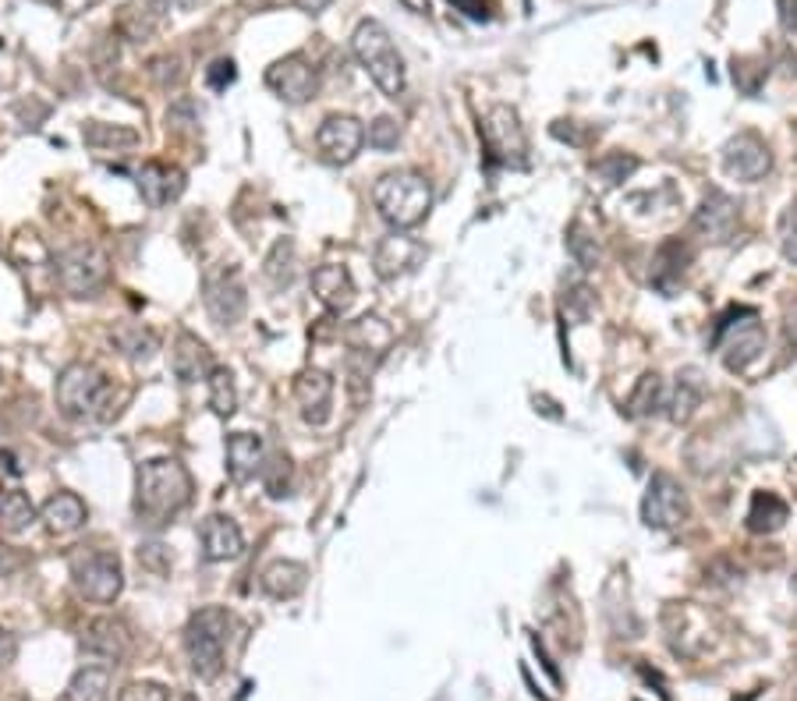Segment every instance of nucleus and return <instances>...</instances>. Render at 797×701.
<instances>
[{"label": "nucleus", "instance_id": "nucleus-1", "mask_svg": "<svg viewBox=\"0 0 797 701\" xmlns=\"http://www.w3.org/2000/svg\"><path fill=\"white\" fill-rule=\"evenodd\" d=\"M188 500H191V475L181 461L152 457L139 464V472H135V514H139V524L160 529L178 511H185Z\"/></svg>", "mask_w": 797, "mask_h": 701}, {"label": "nucleus", "instance_id": "nucleus-2", "mask_svg": "<svg viewBox=\"0 0 797 701\" xmlns=\"http://www.w3.org/2000/svg\"><path fill=\"white\" fill-rule=\"evenodd\" d=\"M373 206L394 230H412L433 206V188L419 170H391L373 185Z\"/></svg>", "mask_w": 797, "mask_h": 701}, {"label": "nucleus", "instance_id": "nucleus-3", "mask_svg": "<svg viewBox=\"0 0 797 701\" xmlns=\"http://www.w3.org/2000/svg\"><path fill=\"white\" fill-rule=\"evenodd\" d=\"M352 53L358 57V65L368 71V78H373L376 89L386 96V100L404 96V86H407L404 57L397 53L394 39H391V32H386L383 22H376V18L358 22V29L352 36Z\"/></svg>", "mask_w": 797, "mask_h": 701}, {"label": "nucleus", "instance_id": "nucleus-4", "mask_svg": "<svg viewBox=\"0 0 797 701\" xmlns=\"http://www.w3.org/2000/svg\"><path fill=\"white\" fill-rule=\"evenodd\" d=\"M230 631H235V616L220 606H206L199 613H191L188 628H185V652H188L191 670H196L203 680L220 677Z\"/></svg>", "mask_w": 797, "mask_h": 701}, {"label": "nucleus", "instance_id": "nucleus-5", "mask_svg": "<svg viewBox=\"0 0 797 701\" xmlns=\"http://www.w3.org/2000/svg\"><path fill=\"white\" fill-rule=\"evenodd\" d=\"M110 394H114L110 379L89 362H71L65 373L57 376V389H53L57 407H61V415L71 422L100 418L104 415L100 407L110 404Z\"/></svg>", "mask_w": 797, "mask_h": 701}, {"label": "nucleus", "instance_id": "nucleus-6", "mask_svg": "<svg viewBox=\"0 0 797 701\" xmlns=\"http://www.w3.org/2000/svg\"><path fill=\"white\" fill-rule=\"evenodd\" d=\"M712 347L730 373H745V368L766 350V329L758 323L755 308H730L724 319L716 323Z\"/></svg>", "mask_w": 797, "mask_h": 701}, {"label": "nucleus", "instance_id": "nucleus-7", "mask_svg": "<svg viewBox=\"0 0 797 701\" xmlns=\"http://www.w3.org/2000/svg\"><path fill=\"white\" fill-rule=\"evenodd\" d=\"M482 142H485V152H490V164H503V167L529 164V135H524L518 110L508 103H496L485 110Z\"/></svg>", "mask_w": 797, "mask_h": 701}, {"label": "nucleus", "instance_id": "nucleus-8", "mask_svg": "<svg viewBox=\"0 0 797 701\" xmlns=\"http://www.w3.org/2000/svg\"><path fill=\"white\" fill-rule=\"evenodd\" d=\"M71 581L75 589H79L82 599L89 602H114L125 589V571H121V560L118 553L110 550H89V553H79L71 560Z\"/></svg>", "mask_w": 797, "mask_h": 701}, {"label": "nucleus", "instance_id": "nucleus-9", "mask_svg": "<svg viewBox=\"0 0 797 701\" xmlns=\"http://www.w3.org/2000/svg\"><path fill=\"white\" fill-rule=\"evenodd\" d=\"M203 305L209 312V319L217 326H235L242 323L245 308H248V290H245V280H242V269L230 266V263H220L206 269L203 277Z\"/></svg>", "mask_w": 797, "mask_h": 701}, {"label": "nucleus", "instance_id": "nucleus-10", "mask_svg": "<svg viewBox=\"0 0 797 701\" xmlns=\"http://www.w3.org/2000/svg\"><path fill=\"white\" fill-rule=\"evenodd\" d=\"M688 514H691V503H688L685 485L667 472H656L649 478L646 496H641V521H646V529L670 532L677 524H685Z\"/></svg>", "mask_w": 797, "mask_h": 701}, {"label": "nucleus", "instance_id": "nucleus-11", "mask_svg": "<svg viewBox=\"0 0 797 701\" xmlns=\"http://www.w3.org/2000/svg\"><path fill=\"white\" fill-rule=\"evenodd\" d=\"M110 263L96 245H71L57 256V280L75 298L96 295L107 284Z\"/></svg>", "mask_w": 797, "mask_h": 701}, {"label": "nucleus", "instance_id": "nucleus-12", "mask_svg": "<svg viewBox=\"0 0 797 701\" xmlns=\"http://www.w3.org/2000/svg\"><path fill=\"white\" fill-rule=\"evenodd\" d=\"M737 227H741V206H737V199H730L724 188H709L691 217V230L698 238L724 245L734 238Z\"/></svg>", "mask_w": 797, "mask_h": 701}, {"label": "nucleus", "instance_id": "nucleus-13", "mask_svg": "<svg viewBox=\"0 0 797 701\" xmlns=\"http://www.w3.org/2000/svg\"><path fill=\"white\" fill-rule=\"evenodd\" d=\"M724 170L730 174L734 181H762L766 174L773 170V152L766 146L762 135L755 131H737L734 139H727L724 146Z\"/></svg>", "mask_w": 797, "mask_h": 701}, {"label": "nucleus", "instance_id": "nucleus-14", "mask_svg": "<svg viewBox=\"0 0 797 701\" xmlns=\"http://www.w3.org/2000/svg\"><path fill=\"white\" fill-rule=\"evenodd\" d=\"M391 344H394V329L386 319L362 316L358 323H352V329H347V347H352L347 362L355 368V379L373 373V365L391 350Z\"/></svg>", "mask_w": 797, "mask_h": 701}, {"label": "nucleus", "instance_id": "nucleus-15", "mask_svg": "<svg viewBox=\"0 0 797 701\" xmlns=\"http://www.w3.org/2000/svg\"><path fill=\"white\" fill-rule=\"evenodd\" d=\"M266 86L274 89L284 103L302 107L316 96L319 78H316V68L308 65L302 53H291V57H281V61H274L266 68Z\"/></svg>", "mask_w": 797, "mask_h": 701}, {"label": "nucleus", "instance_id": "nucleus-16", "mask_svg": "<svg viewBox=\"0 0 797 701\" xmlns=\"http://www.w3.org/2000/svg\"><path fill=\"white\" fill-rule=\"evenodd\" d=\"M316 146L323 152V160L329 164H352L365 146V128L358 117L352 113H329L326 121L316 128Z\"/></svg>", "mask_w": 797, "mask_h": 701}, {"label": "nucleus", "instance_id": "nucleus-17", "mask_svg": "<svg viewBox=\"0 0 797 701\" xmlns=\"http://www.w3.org/2000/svg\"><path fill=\"white\" fill-rule=\"evenodd\" d=\"M295 401L308 425H326L334 415V379L323 368H302L295 379Z\"/></svg>", "mask_w": 797, "mask_h": 701}, {"label": "nucleus", "instance_id": "nucleus-18", "mask_svg": "<svg viewBox=\"0 0 797 701\" xmlns=\"http://www.w3.org/2000/svg\"><path fill=\"white\" fill-rule=\"evenodd\" d=\"M425 259V245L407 238V234L394 230L391 238H383L373 251V266L383 280H397L404 273H415Z\"/></svg>", "mask_w": 797, "mask_h": 701}, {"label": "nucleus", "instance_id": "nucleus-19", "mask_svg": "<svg viewBox=\"0 0 797 701\" xmlns=\"http://www.w3.org/2000/svg\"><path fill=\"white\" fill-rule=\"evenodd\" d=\"M313 295L329 308V312H347L358 295L352 269L341 263H323L313 269Z\"/></svg>", "mask_w": 797, "mask_h": 701}, {"label": "nucleus", "instance_id": "nucleus-20", "mask_svg": "<svg viewBox=\"0 0 797 701\" xmlns=\"http://www.w3.org/2000/svg\"><path fill=\"white\" fill-rule=\"evenodd\" d=\"M185 185H188L185 170L174 167V164L152 160V164H146L139 170V191H142L146 206H152V209H160V206H167L174 199H181Z\"/></svg>", "mask_w": 797, "mask_h": 701}, {"label": "nucleus", "instance_id": "nucleus-21", "mask_svg": "<svg viewBox=\"0 0 797 701\" xmlns=\"http://www.w3.org/2000/svg\"><path fill=\"white\" fill-rule=\"evenodd\" d=\"M691 259H695V248L685 238H667L652 256V273H649L652 284L663 290V295H673L677 284L685 280Z\"/></svg>", "mask_w": 797, "mask_h": 701}, {"label": "nucleus", "instance_id": "nucleus-22", "mask_svg": "<svg viewBox=\"0 0 797 701\" xmlns=\"http://www.w3.org/2000/svg\"><path fill=\"white\" fill-rule=\"evenodd\" d=\"M199 539H203V556H206L209 563L238 560V556L245 553V535H242V529H238V524L230 521V517H224V514L206 517Z\"/></svg>", "mask_w": 797, "mask_h": 701}, {"label": "nucleus", "instance_id": "nucleus-23", "mask_svg": "<svg viewBox=\"0 0 797 701\" xmlns=\"http://www.w3.org/2000/svg\"><path fill=\"white\" fill-rule=\"evenodd\" d=\"M213 368L217 365H213V350L206 347V340H199L196 334H178L170 350V373L181 383H199L209 379Z\"/></svg>", "mask_w": 797, "mask_h": 701}, {"label": "nucleus", "instance_id": "nucleus-24", "mask_svg": "<svg viewBox=\"0 0 797 701\" xmlns=\"http://www.w3.org/2000/svg\"><path fill=\"white\" fill-rule=\"evenodd\" d=\"M82 649L96 659H107V662H121L131 649V638H128V628L121 620L114 616H100L92 620L86 634H82Z\"/></svg>", "mask_w": 797, "mask_h": 701}, {"label": "nucleus", "instance_id": "nucleus-25", "mask_svg": "<svg viewBox=\"0 0 797 701\" xmlns=\"http://www.w3.org/2000/svg\"><path fill=\"white\" fill-rule=\"evenodd\" d=\"M702 397H706V379H702V373H698V368H680L677 379H673V394H670V401L663 404L667 415H670V422H677V425L691 422V415L698 412V407H702Z\"/></svg>", "mask_w": 797, "mask_h": 701}, {"label": "nucleus", "instance_id": "nucleus-26", "mask_svg": "<svg viewBox=\"0 0 797 701\" xmlns=\"http://www.w3.org/2000/svg\"><path fill=\"white\" fill-rule=\"evenodd\" d=\"M43 524H47V532L53 535H71V532H79L89 511H86V503L75 496V493H53L47 503H43V511H40Z\"/></svg>", "mask_w": 797, "mask_h": 701}, {"label": "nucleus", "instance_id": "nucleus-27", "mask_svg": "<svg viewBox=\"0 0 797 701\" xmlns=\"http://www.w3.org/2000/svg\"><path fill=\"white\" fill-rule=\"evenodd\" d=\"M263 467V436L235 433L227 436V475L235 482H248Z\"/></svg>", "mask_w": 797, "mask_h": 701}, {"label": "nucleus", "instance_id": "nucleus-28", "mask_svg": "<svg viewBox=\"0 0 797 701\" xmlns=\"http://www.w3.org/2000/svg\"><path fill=\"white\" fill-rule=\"evenodd\" d=\"M308 581V571L295 560H274L269 567H263L259 584L269 599H295Z\"/></svg>", "mask_w": 797, "mask_h": 701}, {"label": "nucleus", "instance_id": "nucleus-29", "mask_svg": "<svg viewBox=\"0 0 797 701\" xmlns=\"http://www.w3.org/2000/svg\"><path fill=\"white\" fill-rule=\"evenodd\" d=\"M787 517H790L787 500L776 496V493H769V490H762V493L751 496V506H748V532H755V535H773V532L784 529Z\"/></svg>", "mask_w": 797, "mask_h": 701}, {"label": "nucleus", "instance_id": "nucleus-30", "mask_svg": "<svg viewBox=\"0 0 797 701\" xmlns=\"http://www.w3.org/2000/svg\"><path fill=\"white\" fill-rule=\"evenodd\" d=\"M36 517V506L22 490H0V532L18 535L26 532Z\"/></svg>", "mask_w": 797, "mask_h": 701}, {"label": "nucleus", "instance_id": "nucleus-31", "mask_svg": "<svg viewBox=\"0 0 797 701\" xmlns=\"http://www.w3.org/2000/svg\"><path fill=\"white\" fill-rule=\"evenodd\" d=\"M110 694V670L107 667H82L71 677L65 691L68 701H107Z\"/></svg>", "mask_w": 797, "mask_h": 701}, {"label": "nucleus", "instance_id": "nucleus-32", "mask_svg": "<svg viewBox=\"0 0 797 701\" xmlns=\"http://www.w3.org/2000/svg\"><path fill=\"white\" fill-rule=\"evenodd\" d=\"M663 407V379L659 373H646L628 397V418H652Z\"/></svg>", "mask_w": 797, "mask_h": 701}, {"label": "nucleus", "instance_id": "nucleus-33", "mask_svg": "<svg viewBox=\"0 0 797 701\" xmlns=\"http://www.w3.org/2000/svg\"><path fill=\"white\" fill-rule=\"evenodd\" d=\"M110 340L118 344L128 358H149L152 350L160 347V340H157V334H152V329H146V326H139V323H125V326H118L110 334Z\"/></svg>", "mask_w": 797, "mask_h": 701}, {"label": "nucleus", "instance_id": "nucleus-34", "mask_svg": "<svg viewBox=\"0 0 797 701\" xmlns=\"http://www.w3.org/2000/svg\"><path fill=\"white\" fill-rule=\"evenodd\" d=\"M634 170H638V160L631 152H607L592 164V178H599L602 188H613L620 181H628Z\"/></svg>", "mask_w": 797, "mask_h": 701}, {"label": "nucleus", "instance_id": "nucleus-35", "mask_svg": "<svg viewBox=\"0 0 797 701\" xmlns=\"http://www.w3.org/2000/svg\"><path fill=\"white\" fill-rule=\"evenodd\" d=\"M206 383H209V407H213V412H217L220 418L235 415V407H238L235 376H230L227 368H213Z\"/></svg>", "mask_w": 797, "mask_h": 701}, {"label": "nucleus", "instance_id": "nucleus-36", "mask_svg": "<svg viewBox=\"0 0 797 701\" xmlns=\"http://www.w3.org/2000/svg\"><path fill=\"white\" fill-rule=\"evenodd\" d=\"M82 139L96 149H118V146H135L139 142V131L131 128H118V125H104V121H86L82 125Z\"/></svg>", "mask_w": 797, "mask_h": 701}, {"label": "nucleus", "instance_id": "nucleus-37", "mask_svg": "<svg viewBox=\"0 0 797 701\" xmlns=\"http://www.w3.org/2000/svg\"><path fill=\"white\" fill-rule=\"evenodd\" d=\"M568 251L581 269L599 266V241L581 224H571V230H568Z\"/></svg>", "mask_w": 797, "mask_h": 701}, {"label": "nucleus", "instance_id": "nucleus-38", "mask_svg": "<svg viewBox=\"0 0 797 701\" xmlns=\"http://www.w3.org/2000/svg\"><path fill=\"white\" fill-rule=\"evenodd\" d=\"M259 472H263V482H266V493L274 500L291 493V461L284 454H274L259 467Z\"/></svg>", "mask_w": 797, "mask_h": 701}, {"label": "nucleus", "instance_id": "nucleus-39", "mask_svg": "<svg viewBox=\"0 0 797 701\" xmlns=\"http://www.w3.org/2000/svg\"><path fill=\"white\" fill-rule=\"evenodd\" d=\"M397 139H401V128H397L394 117H376L365 131V142L373 149H380V152H391L397 146Z\"/></svg>", "mask_w": 797, "mask_h": 701}, {"label": "nucleus", "instance_id": "nucleus-40", "mask_svg": "<svg viewBox=\"0 0 797 701\" xmlns=\"http://www.w3.org/2000/svg\"><path fill=\"white\" fill-rule=\"evenodd\" d=\"M14 259L18 263H26V266H36V263H50V248L40 241V238H36V234L32 230H22V234H18V238H14Z\"/></svg>", "mask_w": 797, "mask_h": 701}, {"label": "nucleus", "instance_id": "nucleus-41", "mask_svg": "<svg viewBox=\"0 0 797 701\" xmlns=\"http://www.w3.org/2000/svg\"><path fill=\"white\" fill-rule=\"evenodd\" d=\"M769 75V68H762L758 61H734V82H737V89L741 92H748V96H755L758 92V86H762V78Z\"/></svg>", "mask_w": 797, "mask_h": 701}, {"label": "nucleus", "instance_id": "nucleus-42", "mask_svg": "<svg viewBox=\"0 0 797 701\" xmlns=\"http://www.w3.org/2000/svg\"><path fill=\"white\" fill-rule=\"evenodd\" d=\"M118 701H167V688L157 680H131L121 688Z\"/></svg>", "mask_w": 797, "mask_h": 701}, {"label": "nucleus", "instance_id": "nucleus-43", "mask_svg": "<svg viewBox=\"0 0 797 701\" xmlns=\"http://www.w3.org/2000/svg\"><path fill=\"white\" fill-rule=\"evenodd\" d=\"M780 248H784V256L797 266V195L790 199L784 220H780Z\"/></svg>", "mask_w": 797, "mask_h": 701}, {"label": "nucleus", "instance_id": "nucleus-44", "mask_svg": "<svg viewBox=\"0 0 797 701\" xmlns=\"http://www.w3.org/2000/svg\"><path fill=\"white\" fill-rule=\"evenodd\" d=\"M235 78H238V68H235V61H230V57H220V61H213V65L206 68V86H209L213 92H224L227 86H235Z\"/></svg>", "mask_w": 797, "mask_h": 701}, {"label": "nucleus", "instance_id": "nucleus-45", "mask_svg": "<svg viewBox=\"0 0 797 701\" xmlns=\"http://www.w3.org/2000/svg\"><path fill=\"white\" fill-rule=\"evenodd\" d=\"M139 563H142V567H149V571L164 574V571L170 567L167 545H160V542H149V545H142V550H139Z\"/></svg>", "mask_w": 797, "mask_h": 701}, {"label": "nucleus", "instance_id": "nucleus-46", "mask_svg": "<svg viewBox=\"0 0 797 701\" xmlns=\"http://www.w3.org/2000/svg\"><path fill=\"white\" fill-rule=\"evenodd\" d=\"M446 4L461 14H469L472 22H485V18H490V4H485V0H446Z\"/></svg>", "mask_w": 797, "mask_h": 701}, {"label": "nucleus", "instance_id": "nucleus-47", "mask_svg": "<svg viewBox=\"0 0 797 701\" xmlns=\"http://www.w3.org/2000/svg\"><path fill=\"white\" fill-rule=\"evenodd\" d=\"M22 553L14 550V545H4L0 542V577H11L14 571H22Z\"/></svg>", "mask_w": 797, "mask_h": 701}, {"label": "nucleus", "instance_id": "nucleus-48", "mask_svg": "<svg viewBox=\"0 0 797 701\" xmlns=\"http://www.w3.org/2000/svg\"><path fill=\"white\" fill-rule=\"evenodd\" d=\"M14 659H18V638L8 628H0V670H8Z\"/></svg>", "mask_w": 797, "mask_h": 701}, {"label": "nucleus", "instance_id": "nucleus-49", "mask_svg": "<svg viewBox=\"0 0 797 701\" xmlns=\"http://www.w3.org/2000/svg\"><path fill=\"white\" fill-rule=\"evenodd\" d=\"M776 11H780L784 32H797V0H776Z\"/></svg>", "mask_w": 797, "mask_h": 701}, {"label": "nucleus", "instance_id": "nucleus-50", "mask_svg": "<svg viewBox=\"0 0 797 701\" xmlns=\"http://www.w3.org/2000/svg\"><path fill=\"white\" fill-rule=\"evenodd\" d=\"M295 4L305 11V14H323L329 8V0H295Z\"/></svg>", "mask_w": 797, "mask_h": 701}, {"label": "nucleus", "instance_id": "nucleus-51", "mask_svg": "<svg viewBox=\"0 0 797 701\" xmlns=\"http://www.w3.org/2000/svg\"><path fill=\"white\" fill-rule=\"evenodd\" d=\"M401 4L407 11H415V14H430L433 11V0H401Z\"/></svg>", "mask_w": 797, "mask_h": 701}, {"label": "nucleus", "instance_id": "nucleus-52", "mask_svg": "<svg viewBox=\"0 0 797 701\" xmlns=\"http://www.w3.org/2000/svg\"><path fill=\"white\" fill-rule=\"evenodd\" d=\"M787 337H790L794 347H797V305H790V312H787Z\"/></svg>", "mask_w": 797, "mask_h": 701}, {"label": "nucleus", "instance_id": "nucleus-53", "mask_svg": "<svg viewBox=\"0 0 797 701\" xmlns=\"http://www.w3.org/2000/svg\"><path fill=\"white\" fill-rule=\"evenodd\" d=\"M174 4H178L181 11H196L199 4H206V0H174Z\"/></svg>", "mask_w": 797, "mask_h": 701}, {"label": "nucleus", "instance_id": "nucleus-54", "mask_svg": "<svg viewBox=\"0 0 797 701\" xmlns=\"http://www.w3.org/2000/svg\"><path fill=\"white\" fill-rule=\"evenodd\" d=\"M181 701H199V698H196V694H185Z\"/></svg>", "mask_w": 797, "mask_h": 701}]
</instances>
